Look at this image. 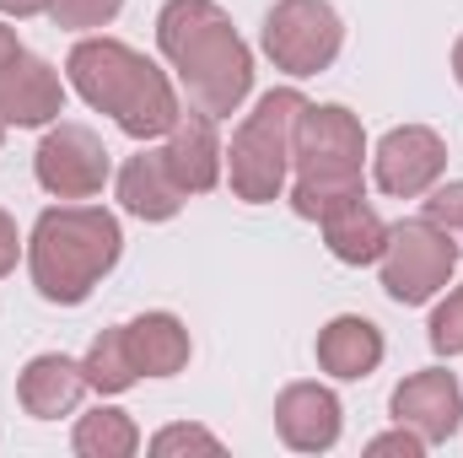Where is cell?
<instances>
[{"instance_id": "obj_1", "label": "cell", "mask_w": 463, "mask_h": 458, "mask_svg": "<svg viewBox=\"0 0 463 458\" xmlns=\"http://www.w3.org/2000/svg\"><path fill=\"white\" fill-rule=\"evenodd\" d=\"M156 49L205 114L227 119L253 92V54L216 0H167L156 16Z\"/></svg>"}, {"instance_id": "obj_2", "label": "cell", "mask_w": 463, "mask_h": 458, "mask_svg": "<svg viewBox=\"0 0 463 458\" xmlns=\"http://www.w3.org/2000/svg\"><path fill=\"white\" fill-rule=\"evenodd\" d=\"M124 253V232L118 216L103 205H49L33 237H27V270H33V286L43 302H60V308H76L92 297V286L109 275Z\"/></svg>"}, {"instance_id": "obj_3", "label": "cell", "mask_w": 463, "mask_h": 458, "mask_svg": "<svg viewBox=\"0 0 463 458\" xmlns=\"http://www.w3.org/2000/svg\"><path fill=\"white\" fill-rule=\"evenodd\" d=\"M71 87L109 114L129 140H156L173 129L178 119V92L167 81V71H156L140 49L118 43V38H81L65 60Z\"/></svg>"}, {"instance_id": "obj_4", "label": "cell", "mask_w": 463, "mask_h": 458, "mask_svg": "<svg viewBox=\"0 0 463 458\" xmlns=\"http://www.w3.org/2000/svg\"><path fill=\"white\" fill-rule=\"evenodd\" d=\"M361 157H366L361 119L340 103H307L291 140V167H297L291 211L302 222H318L329 205L361 195Z\"/></svg>"}, {"instance_id": "obj_5", "label": "cell", "mask_w": 463, "mask_h": 458, "mask_svg": "<svg viewBox=\"0 0 463 458\" xmlns=\"http://www.w3.org/2000/svg\"><path fill=\"white\" fill-rule=\"evenodd\" d=\"M302 109H307V98L280 87V92H264L253 103V114L237 124V135L227 146V173H232V195L237 200H248V205L280 200L286 173H291V140H297Z\"/></svg>"}, {"instance_id": "obj_6", "label": "cell", "mask_w": 463, "mask_h": 458, "mask_svg": "<svg viewBox=\"0 0 463 458\" xmlns=\"http://www.w3.org/2000/svg\"><path fill=\"white\" fill-rule=\"evenodd\" d=\"M453 264H458V248L448 243V232H437L426 216L388 227V243H383V253H377L383 291H388L399 308H420V302H431L437 291H448Z\"/></svg>"}, {"instance_id": "obj_7", "label": "cell", "mask_w": 463, "mask_h": 458, "mask_svg": "<svg viewBox=\"0 0 463 458\" xmlns=\"http://www.w3.org/2000/svg\"><path fill=\"white\" fill-rule=\"evenodd\" d=\"M345 22L329 0H275L264 16V54L286 76H318L340 60Z\"/></svg>"}, {"instance_id": "obj_8", "label": "cell", "mask_w": 463, "mask_h": 458, "mask_svg": "<svg viewBox=\"0 0 463 458\" xmlns=\"http://www.w3.org/2000/svg\"><path fill=\"white\" fill-rule=\"evenodd\" d=\"M33 173L54 200H92L109 184V151L87 124H54L33 157Z\"/></svg>"}, {"instance_id": "obj_9", "label": "cell", "mask_w": 463, "mask_h": 458, "mask_svg": "<svg viewBox=\"0 0 463 458\" xmlns=\"http://www.w3.org/2000/svg\"><path fill=\"white\" fill-rule=\"evenodd\" d=\"M372 173H377V189L393 195V200H415V195H431L437 178L448 173V146L437 129L426 124H399L377 140V157H372Z\"/></svg>"}, {"instance_id": "obj_10", "label": "cell", "mask_w": 463, "mask_h": 458, "mask_svg": "<svg viewBox=\"0 0 463 458\" xmlns=\"http://www.w3.org/2000/svg\"><path fill=\"white\" fill-rule=\"evenodd\" d=\"M388 410H393L399 426L420 432L426 443H448V437L463 426V388H458L453 372L426 367V372H415V377H404V383L393 388Z\"/></svg>"}, {"instance_id": "obj_11", "label": "cell", "mask_w": 463, "mask_h": 458, "mask_svg": "<svg viewBox=\"0 0 463 458\" xmlns=\"http://www.w3.org/2000/svg\"><path fill=\"white\" fill-rule=\"evenodd\" d=\"M162 157H167V173L178 178L184 195H211L222 184V167H227V151H222V135H216V114L178 109Z\"/></svg>"}, {"instance_id": "obj_12", "label": "cell", "mask_w": 463, "mask_h": 458, "mask_svg": "<svg viewBox=\"0 0 463 458\" xmlns=\"http://www.w3.org/2000/svg\"><path fill=\"white\" fill-rule=\"evenodd\" d=\"M65 114V87H60V71L38 54H16L11 71L0 76V124H16V129H38V124H54Z\"/></svg>"}, {"instance_id": "obj_13", "label": "cell", "mask_w": 463, "mask_h": 458, "mask_svg": "<svg viewBox=\"0 0 463 458\" xmlns=\"http://www.w3.org/2000/svg\"><path fill=\"white\" fill-rule=\"evenodd\" d=\"M275 432L297 453H329L340 443V399L324 383H291L275 399Z\"/></svg>"}, {"instance_id": "obj_14", "label": "cell", "mask_w": 463, "mask_h": 458, "mask_svg": "<svg viewBox=\"0 0 463 458\" xmlns=\"http://www.w3.org/2000/svg\"><path fill=\"white\" fill-rule=\"evenodd\" d=\"M81 394H87V367L71 361V356H60V350L33 356V361L22 367V377H16V399H22V410L38 415V421L71 415V410L81 405Z\"/></svg>"}, {"instance_id": "obj_15", "label": "cell", "mask_w": 463, "mask_h": 458, "mask_svg": "<svg viewBox=\"0 0 463 458\" xmlns=\"http://www.w3.org/2000/svg\"><path fill=\"white\" fill-rule=\"evenodd\" d=\"M184 189L178 178L167 173V157L162 151H135L124 167H118V205L140 222H173L184 211Z\"/></svg>"}, {"instance_id": "obj_16", "label": "cell", "mask_w": 463, "mask_h": 458, "mask_svg": "<svg viewBox=\"0 0 463 458\" xmlns=\"http://www.w3.org/2000/svg\"><path fill=\"white\" fill-rule=\"evenodd\" d=\"M318 367L340 383H355V377H372L383 367V329L361 313H340L335 324L318 329Z\"/></svg>"}, {"instance_id": "obj_17", "label": "cell", "mask_w": 463, "mask_h": 458, "mask_svg": "<svg viewBox=\"0 0 463 458\" xmlns=\"http://www.w3.org/2000/svg\"><path fill=\"white\" fill-rule=\"evenodd\" d=\"M124 345H129V361L140 377H173L189 367V329L173 319V313H140L124 324Z\"/></svg>"}, {"instance_id": "obj_18", "label": "cell", "mask_w": 463, "mask_h": 458, "mask_svg": "<svg viewBox=\"0 0 463 458\" xmlns=\"http://www.w3.org/2000/svg\"><path fill=\"white\" fill-rule=\"evenodd\" d=\"M318 227H324V243L340 264H377V253L388 243V222L366 205V195H350L340 205H329L318 216Z\"/></svg>"}, {"instance_id": "obj_19", "label": "cell", "mask_w": 463, "mask_h": 458, "mask_svg": "<svg viewBox=\"0 0 463 458\" xmlns=\"http://www.w3.org/2000/svg\"><path fill=\"white\" fill-rule=\"evenodd\" d=\"M76 453L81 458H129L140 448V432H135V421L124 415V410H109V405H98L92 415H81L76 421Z\"/></svg>"}, {"instance_id": "obj_20", "label": "cell", "mask_w": 463, "mask_h": 458, "mask_svg": "<svg viewBox=\"0 0 463 458\" xmlns=\"http://www.w3.org/2000/svg\"><path fill=\"white\" fill-rule=\"evenodd\" d=\"M87 388H98V394H124L140 372H135V361H129V345H124V324L114 329H103L92 350H87Z\"/></svg>"}, {"instance_id": "obj_21", "label": "cell", "mask_w": 463, "mask_h": 458, "mask_svg": "<svg viewBox=\"0 0 463 458\" xmlns=\"http://www.w3.org/2000/svg\"><path fill=\"white\" fill-rule=\"evenodd\" d=\"M124 0H49V16L54 27H71V33H92V27H109Z\"/></svg>"}, {"instance_id": "obj_22", "label": "cell", "mask_w": 463, "mask_h": 458, "mask_svg": "<svg viewBox=\"0 0 463 458\" xmlns=\"http://www.w3.org/2000/svg\"><path fill=\"white\" fill-rule=\"evenodd\" d=\"M431 350L437 356H463V286H453L431 313Z\"/></svg>"}, {"instance_id": "obj_23", "label": "cell", "mask_w": 463, "mask_h": 458, "mask_svg": "<svg viewBox=\"0 0 463 458\" xmlns=\"http://www.w3.org/2000/svg\"><path fill=\"white\" fill-rule=\"evenodd\" d=\"M426 222L437 232H448V243L463 253V184H442V189H431V200H426Z\"/></svg>"}, {"instance_id": "obj_24", "label": "cell", "mask_w": 463, "mask_h": 458, "mask_svg": "<svg viewBox=\"0 0 463 458\" xmlns=\"http://www.w3.org/2000/svg\"><path fill=\"white\" fill-rule=\"evenodd\" d=\"M151 453L167 458V453H222V443L205 432V426H167L151 437Z\"/></svg>"}, {"instance_id": "obj_25", "label": "cell", "mask_w": 463, "mask_h": 458, "mask_svg": "<svg viewBox=\"0 0 463 458\" xmlns=\"http://www.w3.org/2000/svg\"><path fill=\"white\" fill-rule=\"evenodd\" d=\"M426 448H431V443H426L420 432H410V426H399V432H388V437H377V443H372L366 453H372V458H383V453H404V458H420V453H426Z\"/></svg>"}, {"instance_id": "obj_26", "label": "cell", "mask_w": 463, "mask_h": 458, "mask_svg": "<svg viewBox=\"0 0 463 458\" xmlns=\"http://www.w3.org/2000/svg\"><path fill=\"white\" fill-rule=\"evenodd\" d=\"M16 253H22V232H16V222L0 211V275L16 270Z\"/></svg>"}, {"instance_id": "obj_27", "label": "cell", "mask_w": 463, "mask_h": 458, "mask_svg": "<svg viewBox=\"0 0 463 458\" xmlns=\"http://www.w3.org/2000/svg\"><path fill=\"white\" fill-rule=\"evenodd\" d=\"M38 11H49V0H0V16H38Z\"/></svg>"}, {"instance_id": "obj_28", "label": "cell", "mask_w": 463, "mask_h": 458, "mask_svg": "<svg viewBox=\"0 0 463 458\" xmlns=\"http://www.w3.org/2000/svg\"><path fill=\"white\" fill-rule=\"evenodd\" d=\"M16 54H22V43H16V33H11V27L0 22V76L11 71V60H16Z\"/></svg>"}, {"instance_id": "obj_29", "label": "cell", "mask_w": 463, "mask_h": 458, "mask_svg": "<svg viewBox=\"0 0 463 458\" xmlns=\"http://www.w3.org/2000/svg\"><path fill=\"white\" fill-rule=\"evenodd\" d=\"M453 76H458V87H463V38L453 43Z\"/></svg>"}, {"instance_id": "obj_30", "label": "cell", "mask_w": 463, "mask_h": 458, "mask_svg": "<svg viewBox=\"0 0 463 458\" xmlns=\"http://www.w3.org/2000/svg\"><path fill=\"white\" fill-rule=\"evenodd\" d=\"M0 135H5V124H0Z\"/></svg>"}]
</instances>
